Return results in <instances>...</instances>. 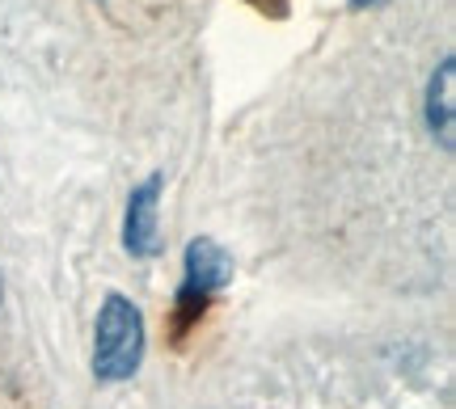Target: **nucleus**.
<instances>
[{"label": "nucleus", "instance_id": "nucleus-1", "mask_svg": "<svg viewBox=\"0 0 456 409\" xmlns=\"http://www.w3.org/2000/svg\"><path fill=\"white\" fill-rule=\"evenodd\" d=\"M144 359V321L140 309L123 295H106L98 317V346H94V372L98 380H131Z\"/></svg>", "mask_w": 456, "mask_h": 409}, {"label": "nucleus", "instance_id": "nucleus-3", "mask_svg": "<svg viewBox=\"0 0 456 409\" xmlns=\"http://www.w3.org/2000/svg\"><path fill=\"white\" fill-rule=\"evenodd\" d=\"M157 195H161V178H148L127 207V249L131 253H152L157 249Z\"/></svg>", "mask_w": 456, "mask_h": 409}, {"label": "nucleus", "instance_id": "nucleus-4", "mask_svg": "<svg viewBox=\"0 0 456 409\" xmlns=\"http://www.w3.org/2000/svg\"><path fill=\"white\" fill-rule=\"evenodd\" d=\"M431 127L440 132L444 148L452 144V60H444L440 76L431 84Z\"/></svg>", "mask_w": 456, "mask_h": 409}, {"label": "nucleus", "instance_id": "nucleus-2", "mask_svg": "<svg viewBox=\"0 0 456 409\" xmlns=\"http://www.w3.org/2000/svg\"><path fill=\"white\" fill-rule=\"evenodd\" d=\"M228 278H232V258H228L224 249L216 245V241H191L186 249V287H182V312H186V321H195L203 304L212 300V292H220Z\"/></svg>", "mask_w": 456, "mask_h": 409}]
</instances>
